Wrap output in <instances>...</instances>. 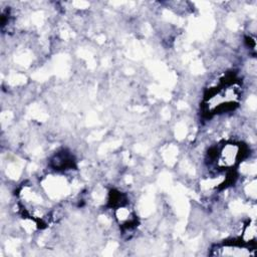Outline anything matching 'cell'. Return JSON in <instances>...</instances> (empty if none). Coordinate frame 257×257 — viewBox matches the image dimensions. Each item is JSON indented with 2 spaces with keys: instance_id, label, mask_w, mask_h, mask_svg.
Masks as SVG:
<instances>
[{
  "instance_id": "cell-1",
  "label": "cell",
  "mask_w": 257,
  "mask_h": 257,
  "mask_svg": "<svg viewBox=\"0 0 257 257\" xmlns=\"http://www.w3.org/2000/svg\"><path fill=\"white\" fill-rule=\"evenodd\" d=\"M242 149L239 145L234 143H228L223 145L220 150L216 151L214 159L216 160V165L221 169L232 168L241 159Z\"/></svg>"
}]
</instances>
